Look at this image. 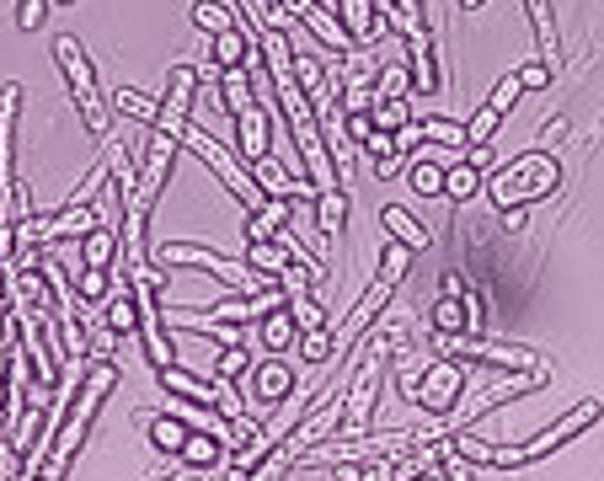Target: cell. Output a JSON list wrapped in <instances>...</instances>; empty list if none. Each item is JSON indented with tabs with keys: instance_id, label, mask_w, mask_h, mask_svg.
<instances>
[{
	"instance_id": "14",
	"label": "cell",
	"mask_w": 604,
	"mask_h": 481,
	"mask_svg": "<svg viewBox=\"0 0 604 481\" xmlns=\"http://www.w3.org/2000/svg\"><path fill=\"white\" fill-rule=\"evenodd\" d=\"M337 22L348 27L353 43H375L385 33V17L375 11V0H337Z\"/></svg>"
},
{
	"instance_id": "22",
	"label": "cell",
	"mask_w": 604,
	"mask_h": 481,
	"mask_svg": "<svg viewBox=\"0 0 604 481\" xmlns=\"http://www.w3.org/2000/svg\"><path fill=\"white\" fill-rule=\"evenodd\" d=\"M433 332H439V337H471V321H466L460 294H439V300H433Z\"/></svg>"
},
{
	"instance_id": "34",
	"label": "cell",
	"mask_w": 604,
	"mask_h": 481,
	"mask_svg": "<svg viewBox=\"0 0 604 481\" xmlns=\"http://www.w3.org/2000/svg\"><path fill=\"white\" fill-rule=\"evenodd\" d=\"M75 294H81V305H102L107 300V268H81L75 273Z\"/></svg>"
},
{
	"instance_id": "52",
	"label": "cell",
	"mask_w": 604,
	"mask_h": 481,
	"mask_svg": "<svg viewBox=\"0 0 604 481\" xmlns=\"http://www.w3.org/2000/svg\"><path fill=\"white\" fill-rule=\"evenodd\" d=\"M449 471H444V465H439V471H428V476H417V481H444Z\"/></svg>"
},
{
	"instance_id": "50",
	"label": "cell",
	"mask_w": 604,
	"mask_h": 481,
	"mask_svg": "<svg viewBox=\"0 0 604 481\" xmlns=\"http://www.w3.org/2000/svg\"><path fill=\"white\" fill-rule=\"evenodd\" d=\"M278 6H284V11H289V17H294V22H300V11H305V6H311V0H278Z\"/></svg>"
},
{
	"instance_id": "51",
	"label": "cell",
	"mask_w": 604,
	"mask_h": 481,
	"mask_svg": "<svg viewBox=\"0 0 604 481\" xmlns=\"http://www.w3.org/2000/svg\"><path fill=\"white\" fill-rule=\"evenodd\" d=\"M220 481H252V471H241V465H230V471H225Z\"/></svg>"
},
{
	"instance_id": "36",
	"label": "cell",
	"mask_w": 604,
	"mask_h": 481,
	"mask_svg": "<svg viewBox=\"0 0 604 481\" xmlns=\"http://www.w3.org/2000/svg\"><path fill=\"white\" fill-rule=\"evenodd\" d=\"M214 364H220V375H214V380H236V375H246V369H257L252 364V348H225V353H214Z\"/></svg>"
},
{
	"instance_id": "28",
	"label": "cell",
	"mask_w": 604,
	"mask_h": 481,
	"mask_svg": "<svg viewBox=\"0 0 604 481\" xmlns=\"http://www.w3.org/2000/svg\"><path fill=\"white\" fill-rule=\"evenodd\" d=\"M188 423H177L172 412H161V417H150V444L161 449V455H182V444H188Z\"/></svg>"
},
{
	"instance_id": "30",
	"label": "cell",
	"mask_w": 604,
	"mask_h": 481,
	"mask_svg": "<svg viewBox=\"0 0 604 481\" xmlns=\"http://www.w3.org/2000/svg\"><path fill=\"white\" fill-rule=\"evenodd\" d=\"M444 172H449V166H439L433 155H417V161H412V193L417 198H439L444 193Z\"/></svg>"
},
{
	"instance_id": "37",
	"label": "cell",
	"mask_w": 604,
	"mask_h": 481,
	"mask_svg": "<svg viewBox=\"0 0 604 481\" xmlns=\"http://www.w3.org/2000/svg\"><path fill=\"white\" fill-rule=\"evenodd\" d=\"M300 353H305V364H327L337 343H332V327H321V332H305L300 337Z\"/></svg>"
},
{
	"instance_id": "31",
	"label": "cell",
	"mask_w": 604,
	"mask_h": 481,
	"mask_svg": "<svg viewBox=\"0 0 604 481\" xmlns=\"http://www.w3.org/2000/svg\"><path fill=\"white\" fill-rule=\"evenodd\" d=\"M407 86H412V70L401 65V59H391V65H380V81H375V102H396V97H407Z\"/></svg>"
},
{
	"instance_id": "24",
	"label": "cell",
	"mask_w": 604,
	"mask_h": 481,
	"mask_svg": "<svg viewBox=\"0 0 604 481\" xmlns=\"http://www.w3.org/2000/svg\"><path fill=\"white\" fill-rule=\"evenodd\" d=\"M300 343V327H294V316H289V305L284 310H273V316H262V353H284Z\"/></svg>"
},
{
	"instance_id": "13",
	"label": "cell",
	"mask_w": 604,
	"mask_h": 481,
	"mask_svg": "<svg viewBox=\"0 0 604 481\" xmlns=\"http://www.w3.org/2000/svg\"><path fill=\"white\" fill-rule=\"evenodd\" d=\"M380 225H385V241H401L407 252H423V246L433 241V230L417 220V214H407L401 204H385L380 209Z\"/></svg>"
},
{
	"instance_id": "2",
	"label": "cell",
	"mask_w": 604,
	"mask_h": 481,
	"mask_svg": "<svg viewBox=\"0 0 604 481\" xmlns=\"http://www.w3.org/2000/svg\"><path fill=\"white\" fill-rule=\"evenodd\" d=\"M556 188H562V166H556V155H546V150L519 155V161H508L487 177V198L498 209H530L540 198H551Z\"/></svg>"
},
{
	"instance_id": "5",
	"label": "cell",
	"mask_w": 604,
	"mask_h": 481,
	"mask_svg": "<svg viewBox=\"0 0 604 481\" xmlns=\"http://www.w3.org/2000/svg\"><path fill=\"white\" fill-rule=\"evenodd\" d=\"M129 294H134V305H139V343H145V359L166 369V364H177V353H172V337H166V316H161V273H134L129 278Z\"/></svg>"
},
{
	"instance_id": "29",
	"label": "cell",
	"mask_w": 604,
	"mask_h": 481,
	"mask_svg": "<svg viewBox=\"0 0 604 481\" xmlns=\"http://www.w3.org/2000/svg\"><path fill=\"white\" fill-rule=\"evenodd\" d=\"M246 54H252V43H246L241 33H220V38H214L209 43V59H214V70H241L246 65Z\"/></svg>"
},
{
	"instance_id": "3",
	"label": "cell",
	"mask_w": 604,
	"mask_h": 481,
	"mask_svg": "<svg viewBox=\"0 0 604 481\" xmlns=\"http://www.w3.org/2000/svg\"><path fill=\"white\" fill-rule=\"evenodd\" d=\"M54 59H59V75L70 81L75 107H81V123L107 145V139H113V113H107V102H102V91H97V70H91L81 38L59 33V38H54Z\"/></svg>"
},
{
	"instance_id": "39",
	"label": "cell",
	"mask_w": 604,
	"mask_h": 481,
	"mask_svg": "<svg viewBox=\"0 0 604 481\" xmlns=\"http://www.w3.org/2000/svg\"><path fill=\"white\" fill-rule=\"evenodd\" d=\"M289 471H294V455H289V449H273L262 465H252V481H284Z\"/></svg>"
},
{
	"instance_id": "16",
	"label": "cell",
	"mask_w": 604,
	"mask_h": 481,
	"mask_svg": "<svg viewBox=\"0 0 604 481\" xmlns=\"http://www.w3.org/2000/svg\"><path fill=\"white\" fill-rule=\"evenodd\" d=\"M225 455H230V449L220 439H209V433H188V444H182L177 465H182V471H220Z\"/></svg>"
},
{
	"instance_id": "23",
	"label": "cell",
	"mask_w": 604,
	"mask_h": 481,
	"mask_svg": "<svg viewBox=\"0 0 604 481\" xmlns=\"http://www.w3.org/2000/svg\"><path fill=\"white\" fill-rule=\"evenodd\" d=\"M476 193H487V177L476 172L471 161H460V166H449V172H444V198H455V204H471Z\"/></svg>"
},
{
	"instance_id": "15",
	"label": "cell",
	"mask_w": 604,
	"mask_h": 481,
	"mask_svg": "<svg viewBox=\"0 0 604 481\" xmlns=\"http://www.w3.org/2000/svg\"><path fill=\"white\" fill-rule=\"evenodd\" d=\"M193 102H198V70H193V65H172L161 107H166V113H177V118H188Z\"/></svg>"
},
{
	"instance_id": "12",
	"label": "cell",
	"mask_w": 604,
	"mask_h": 481,
	"mask_svg": "<svg viewBox=\"0 0 604 481\" xmlns=\"http://www.w3.org/2000/svg\"><path fill=\"white\" fill-rule=\"evenodd\" d=\"M273 113H278V102H252L236 118V155L246 166L262 161V155H273Z\"/></svg>"
},
{
	"instance_id": "38",
	"label": "cell",
	"mask_w": 604,
	"mask_h": 481,
	"mask_svg": "<svg viewBox=\"0 0 604 481\" xmlns=\"http://www.w3.org/2000/svg\"><path fill=\"white\" fill-rule=\"evenodd\" d=\"M423 139H433V145H466V123H455V118H428V123H423Z\"/></svg>"
},
{
	"instance_id": "44",
	"label": "cell",
	"mask_w": 604,
	"mask_h": 481,
	"mask_svg": "<svg viewBox=\"0 0 604 481\" xmlns=\"http://www.w3.org/2000/svg\"><path fill=\"white\" fill-rule=\"evenodd\" d=\"M524 225H530V214H524V209H503V230H514V236H519Z\"/></svg>"
},
{
	"instance_id": "41",
	"label": "cell",
	"mask_w": 604,
	"mask_h": 481,
	"mask_svg": "<svg viewBox=\"0 0 604 481\" xmlns=\"http://www.w3.org/2000/svg\"><path fill=\"white\" fill-rule=\"evenodd\" d=\"M519 86L524 91H546L551 86V65H546V59H530V65L519 70Z\"/></svg>"
},
{
	"instance_id": "25",
	"label": "cell",
	"mask_w": 604,
	"mask_h": 481,
	"mask_svg": "<svg viewBox=\"0 0 604 481\" xmlns=\"http://www.w3.org/2000/svg\"><path fill=\"white\" fill-rule=\"evenodd\" d=\"M246 107H252V75H246V70H225L220 75V113L241 118Z\"/></svg>"
},
{
	"instance_id": "17",
	"label": "cell",
	"mask_w": 604,
	"mask_h": 481,
	"mask_svg": "<svg viewBox=\"0 0 604 481\" xmlns=\"http://www.w3.org/2000/svg\"><path fill=\"white\" fill-rule=\"evenodd\" d=\"M246 268L262 273L268 284H278V278H284L294 262H289V252H284L278 241H246Z\"/></svg>"
},
{
	"instance_id": "48",
	"label": "cell",
	"mask_w": 604,
	"mask_h": 481,
	"mask_svg": "<svg viewBox=\"0 0 604 481\" xmlns=\"http://www.w3.org/2000/svg\"><path fill=\"white\" fill-rule=\"evenodd\" d=\"M156 481H214V471H177V476H156Z\"/></svg>"
},
{
	"instance_id": "26",
	"label": "cell",
	"mask_w": 604,
	"mask_h": 481,
	"mask_svg": "<svg viewBox=\"0 0 604 481\" xmlns=\"http://www.w3.org/2000/svg\"><path fill=\"white\" fill-rule=\"evenodd\" d=\"M193 27H204L209 38L236 33V11H230L225 0H193Z\"/></svg>"
},
{
	"instance_id": "46",
	"label": "cell",
	"mask_w": 604,
	"mask_h": 481,
	"mask_svg": "<svg viewBox=\"0 0 604 481\" xmlns=\"http://www.w3.org/2000/svg\"><path fill=\"white\" fill-rule=\"evenodd\" d=\"M401 172V155H385V161H375V177H385V182H391Z\"/></svg>"
},
{
	"instance_id": "4",
	"label": "cell",
	"mask_w": 604,
	"mask_h": 481,
	"mask_svg": "<svg viewBox=\"0 0 604 481\" xmlns=\"http://www.w3.org/2000/svg\"><path fill=\"white\" fill-rule=\"evenodd\" d=\"M156 262H166V268H198V273L220 278L230 294H262V289H278V284H268L262 273L246 268V262L225 257V252H209V246H198V241H182V246L172 241V246H161Z\"/></svg>"
},
{
	"instance_id": "47",
	"label": "cell",
	"mask_w": 604,
	"mask_h": 481,
	"mask_svg": "<svg viewBox=\"0 0 604 481\" xmlns=\"http://www.w3.org/2000/svg\"><path fill=\"white\" fill-rule=\"evenodd\" d=\"M471 166H476V172H487V166H492V145H471Z\"/></svg>"
},
{
	"instance_id": "21",
	"label": "cell",
	"mask_w": 604,
	"mask_h": 481,
	"mask_svg": "<svg viewBox=\"0 0 604 481\" xmlns=\"http://www.w3.org/2000/svg\"><path fill=\"white\" fill-rule=\"evenodd\" d=\"M113 113H123V118H134V123H145V129H156L161 123V113L166 107L156 102V97H145V91H134V86H123L118 97H113Z\"/></svg>"
},
{
	"instance_id": "49",
	"label": "cell",
	"mask_w": 604,
	"mask_h": 481,
	"mask_svg": "<svg viewBox=\"0 0 604 481\" xmlns=\"http://www.w3.org/2000/svg\"><path fill=\"white\" fill-rule=\"evenodd\" d=\"M444 471H449L444 481H476V476H471V465H466V460H460V465H444Z\"/></svg>"
},
{
	"instance_id": "35",
	"label": "cell",
	"mask_w": 604,
	"mask_h": 481,
	"mask_svg": "<svg viewBox=\"0 0 604 481\" xmlns=\"http://www.w3.org/2000/svg\"><path fill=\"white\" fill-rule=\"evenodd\" d=\"M407 268H412V252L401 241H385V257H380V278L385 284H401L407 278Z\"/></svg>"
},
{
	"instance_id": "43",
	"label": "cell",
	"mask_w": 604,
	"mask_h": 481,
	"mask_svg": "<svg viewBox=\"0 0 604 481\" xmlns=\"http://www.w3.org/2000/svg\"><path fill=\"white\" fill-rule=\"evenodd\" d=\"M348 134H353V139H359V145H364V139L375 134V118H369V113H359V118H348Z\"/></svg>"
},
{
	"instance_id": "45",
	"label": "cell",
	"mask_w": 604,
	"mask_h": 481,
	"mask_svg": "<svg viewBox=\"0 0 604 481\" xmlns=\"http://www.w3.org/2000/svg\"><path fill=\"white\" fill-rule=\"evenodd\" d=\"M498 465H503V471H508V465H524L519 444H498Z\"/></svg>"
},
{
	"instance_id": "1",
	"label": "cell",
	"mask_w": 604,
	"mask_h": 481,
	"mask_svg": "<svg viewBox=\"0 0 604 481\" xmlns=\"http://www.w3.org/2000/svg\"><path fill=\"white\" fill-rule=\"evenodd\" d=\"M156 129H161V134H172V139H177V145H188V150L198 155V161H204V166H209V172H214V177H220V182H225V193H230V198H236V204H241L246 214H262V209H268V204H273V198H268V193H262V188H257V182H252V172H246V161H241V155H236V150H230V145H220V139H214L209 129H198V123H193V118H177V113H161V123H156Z\"/></svg>"
},
{
	"instance_id": "32",
	"label": "cell",
	"mask_w": 604,
	"mask_h": 481,
	"mask_svg": "<svg viewBox=\"0 0 604 481\" xmlns=\"http://www.w3.org/2000/svg\"><path fill=\"white\" fill-rule=\"evenodd\" d=\"M289 316H294V327H300V337L327 327V310L316 305V294H289Z\"/></svg>"
},
{
	"instance_id": "53",
	"label": "cell",
	"mask_w": 604,
	"mask_h": 481,
	"mask_svg": "<svg viewBox=\"0 0 604 481\" xmlns=\"http://www.w3.org/2000/svg\"><path fill=\"white\" fill-rule=\"evenodd\" d=\"M460 6H466V11H476V6H482V0H460Z\"/></svg>"
},
{
	"instance_id": "10",
	"label": "cell",
	"mask_w": 604,
	"mask_h": 481,
	"mask_svg": "<svg viewBox=\"0 0 604 481\" xmlns=\"http://www.w3.org/2000/svg\"><path fill=\"white\" fill-rule=\"evenodd\" d=\"M289 396H294V375H289V364L262 359V364L252 369V385H246V412H252V417H268V412L284 407Z\"/></svg>"
},
{
	"instance_id": "40",
	"label": "cell",
	"mask_w": 604,
	"mask_h": 481,
	"mask_svg": "<svg viewBox=\"0 0 604 481\" xmlns=\"http://www.w3.org/2000/svg\"><path fill=\"white\" fill-rule=\"evenodd\" d=\"M460 305H466L471 337H482V327H487V300H482V289H471V284H466V294H460Z\"/></svg>"
},
{
	"instance_id": "9",
	"label": "cell",
	"mask_w": 604,
	"mask_h": 481,
	"mask_svg": "<svg viewBox=\"0 0 604 481\" xmlns=\"http://www.w3.org/2000/svg\"><path fill=\"white\" fill-rule=\"evenodd\" d=\"M380 385H385V353L369 348L364 364L353 369L348 396H343V428H369V417H375V401H380Z\"/></svg>"
},
{
	"instance_id": "33",
	"label": "cell",
	"mask_w": 604,
	"mask_h": 481,
	"mask_svg": "<svg viewBox=\"0 0 604 481\" xmlns=\"http://www.w3.org/2000/svg\"><path fill=\"white\" fill-rule=\"evenodd\" d=\"M369 118H375V129H380V134H401V129L412 123L407 97H396V102H375V113H369Z\"/></svg>"
},
{
	"instance_id": "8",
	"label": "cell",
	"mask_w": 604,
	"mask_h": 481,
	"mask_svg": "<svg viewBox=\"0 0 604 481\" xmlns=\"http://www.w3.org/2000/svg\"><path fill=\"white\" fill-rule=\"evenodd\" d=\"M407 396H412L423 412L449 417V412H455V401L466 396V364H460V359H433V364H428V375L417 380Z\"/></svg>"
},
{
	"instance_id": "7",
	"label": "cell",
	"mask_w": 604,
	"mask_h": 481,
	"mask_svg": "<svg viewBox=\"0 0 604 481\" xmlns=\"http://www.w3.org/2000/svg\"><path fill=\"white\" fill-rule=\"evenodd\" d=\"M455 353L460 364H492L503 375H535V380H551V364L530 348H508V343H487V337H455Z\"/></svg>"
},
{
	"instance_id": "6",
	"label": "cell",
	"mask_w": 604,
	"mask_h": 481,
	"mask_svg": "<svg viewBox=\"0 0 604 481\" xmlns=\"http://www.w3.org/2000/svg\"><path fill=\"white\" fill-rule=\"evenodd\" d=\"M599 417H604V396H583V401H572V407H567L562 417H556L551 428H540L535 439H524V444H519L524 465H530V460H546V455H556L562 444H572L578 433H588V428H594Z\"/></svg>"
},
{
	"instance_id": "20",
	"label": "cell",
	"mask_w": 604,
	"mask_h": 481,
	"mask_svg": "<svg viewBox=\"0 0 604 481\" xmlns=\"http://www.w3.org/2000/svg\"><path fill=\"white\" fill-rule=\"evenodd\" d=\"M449 455L466 465H498V444H487L476 428H460V433H449Z\"/></svg>"
},
{
	"instance_id": "27",
	"label": "cell",
	"mask_w": 604,
	"mask_h": 481,
	"mask_svg": "<svg viewBox=\"0 0 604 481\" xmlns=\"http://www.w3.org/2000/svg\"><path fill=\"white\" fill-rule=\"evenodd\" d=\"M316 230L321 236H337L343 230V220H348V193L343 188H332V193H316Z\"/></svg>"
},
{
	"instance_id": "42",
	"label": "cell",
	"mask_w": 604,
	"mask_h": 481,
	"mask_svg": "<svg viewBox=\"0 0 604 481\" xmlns=\"http://www.w3.org/2000/svg\"><path fill=\"white\" fill-rule=\"evenodd\" d=\"M43 11H49V0H22V6H17V27H22V33H38Z\"/></svg>"
},
{
	"instance_id": "11",
	"label": "cell",
	"mask_w": 604,
	"mask_h": 481,
	"mask_svg": "<svg viewBox=\"0 0 604 481\" xmlns=\"http://www.w3.org/2000/svg\"><path fill=\"white\" fill-rule=\"evenodd\" d=\"M391 289L396 284H385V278H375V284H369L359 300H353V310H348V321L343 327H332V343H337V353H353V343H359V337L375 327L380 321V310H385V300H391Z\"/></svg>"
},
{
	"instance_id": "18",
	"label": "cell",
	"mask_w": 604,
	"mask_h": 481,
	"mask_svg": "<svg viewBox=\"0 0 604 481\" xmlns=\"http://www.w3.org/2000/svg\"><path fill=\"white\" fill-rule=\"evenodd\" d=\"M524 17H530L535 27V43H540V59H551L562 54V38H556V17H551V0H524Z\"/></svg>"
},
{
	"instance_id": "19",
	"label": "cell",
	"mask_w": 604,
	"mask_h": 481,
	"mask_svg": "<svg viewBox=\"0 0 604 481\" xmlns=\"http://www.w3.org/2000/svg\"><path fill=\"white\" fill-rule=\"evenodd\" d=\"M102 327H107V337H139V305H134V294H113V300L102 305Z\"/></svg>"
},
{
	"instance_id": "54",
	"label": "cell",
	"mask_w": 604,
	"mask_h": 481,
	"mask_svg": "<svg viewBox=\"0 0 604 481\" xmlns=\"http://www.w3.org/2000/svg\"><path fill=\"white\" fill-rule=\"evenodd\" d=\"M54 6H75V0H54Z\"/></svg>"
}]
</instances>
